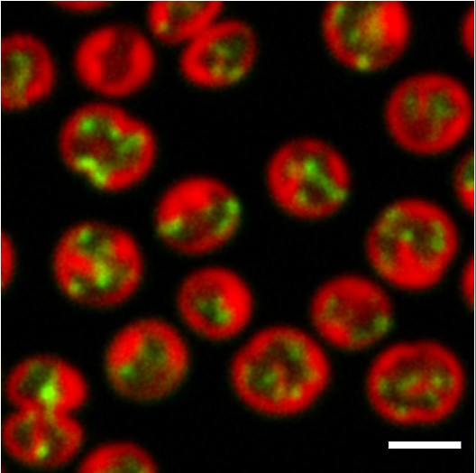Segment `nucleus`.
<instances>
[{
	"mask_svg": "<svg viewBox=\"0 0 476 473\" xmlns=\"http://www.w3.org/2000/svg\"><path fill=\"white\" fill-rule=\"evenodd\" d=\"M49 264L55 285L69 301L107 310L125 303L138 292L147 258L141 239L129 227L85 218L60 231Z\"/></svg>",
	"mask_w": 476,
	"mask_h": 473,
	"instance_id": "obj_1",
	"label": "nucleus"
},
{
	"mask_svg": "<svg viewBox=\"0 0 476 473\" xmlns=\"http://www.w3.org/2000/svg\"><path fill=\"white\" fill-rule=\"evenodd\" d=\"M329 378L330 364L320 345L306 331L283 324L254 332L231 365V381L239 398L272 416L306 410Z\"/></svg>",
	"mask_w": 476,
	"mask_h": 473,
	"instance_id": "obj_2",
	"label": "nucleus"
},
{
	"mask_svg": "<svg viewBox=\"0 0 476 473\" xmlns=\"http://www.w3.org/2000/svg\"><path fill=\"white\" fill-rule=\"evenodd\" d=\"M57 151L73 174L101 192L115 194L148 178L158 160L159 144L144 121L114 104L91 102L63 122Z\"/></svg>",
	"mask_w": 476,
	"mask_h": 473,
	"instance_id": "obj_3",
	"label": "nucleus"
},
{
	"mask_svg": "<svg viewBox=\"0 0 476 473\" xmlns=\"http://www.w3.org/2000/svg\"><path fill=\"white\" fill-rule=\"evenodd\" d=\"M459 230L439 205L420 198L389 204L367 231L364 251L376 274L407 291L435 286L455 259Z\"/></svg>",
	"mask_w": 476,
	"mask_h": 473,
	"instance_id": "obj_4",
	"label": "nucleus"
},
{
	"mask_svg": "<svg viewBox=\"0 0 476 473\" xmlns=\"http://www.w3.org/2000/svg\"><path fill=\"white\" fill-rule=\"evenodd\" d=\"M464 373L458 358L443 345L413 341L392 345L371 364L368 399L384 419L401 425L440 422L459 403Z\"/></svg>",
	"mask_w": 476,
	"mask_h": 473,
	"instance_id": "obj_5",
	"label": "nucleus"
},
{
	"mask_svg": "<svg viewBox=\"0 0 476 473\" xmlns=\"http://www.w3.org/2000/svg\"><path fill=\"white\" fill-rule=\"evenodd\" d=\"M244 221L243 202L224 180L195 173L170 182L158 196L151 227L168 252L186 258H206L232 245Z\"/></svg>",
	"mask_w": 476,
	"mask_h": 473,
	"instance_id": "obj_6",
	"label": "nucleus"
},
{
	"mask_svg": "<svg viewBox=\"0 0 476 473\" xmlns=\"http://www.w3.org/2000/svg\"><path fill=\"white\" fill-rule=\"evenodd\" d=\"M384 121L401 149L422 156L453 149L473 123V100L453 77L424 72L400 81L384 107Z\"/></svg>",
	"mask_w": 476,
	"mask_h": 473,
	"instance_id": "obj_7",
	"label": "nucleus"
},
{
	"mask_svg": "<svg viewBox=\"0 0 476 473\" xmlns=\"http://www.w3.org/2000/svg\"><path fill=\"white\" fill-rule=\"evenodd\" d=\"M269 197L285 215L300 221H321L346 203L352 185L349 165L331 144L303 136L280 144L264 170Z\"/></svg>",
	"mask_w": 476,
	"mask_h": 473,
	"instance_id": "obj_8",
	"label": "nucleus"
},
{
	"mask_svg": "<svg viewBox=\"0 0 476 473\" xmlns=\"http://www.w3.org/2000/svg\"><path fill=\"white\" fill-rule=\"evenodd\" d=\"M189 365L187 342L169 321L141 317L118 329L105 355V370L112 388L138 402L159 400L183 381Z\"/></svg>",
	"mask_w": 476,
	"mask_h": 473,
	"instance_id": "obj_9",
	"label": "nucleus"
},
{
	"mask_svg": "<svg viewBox=\"0 0 476 473\" xmlns=\"http://www.w3.org/2000/svg\"><path fill=\"white\" fill-rule=\"evenodd\" d=\"M321 31L331 55L357 71L385 69L404 53L411 35L406 5L397 0H335L322 14Z\"/></svg>",
	"mask_w": 476,
	"mask_h": 473,
	"instance_id": "obj_10",
	"label": "nucleus"
},
{
	"mask_svg": "<svg viewBox=\"0 0 476 473\" xmlns=\"http://www.w3.org/2000/svg\"><path fill=\"white\" fill-rule=\"evenodd\" d=\"M316 332L343 350H361L380 341L389 330L393 307L387 292L364 276L341 274L324 282L309 303Z\"/></svg>",
	"mask_w": 476,
	"mask_h": 473,
	"instance_id": "obj_11",
	"label": "nucleus"
},
{
	"mask_svg": "<svg viewBox=\"0 0 476 473\" xmlns=\"http://www.w3.org/2000/svg\"><path fill=\"white\" fill-rule=\"evenodd\" d=\"M175 307L179 320L191 332L207 340L225 341L249 327L255 299L240 273L210 262L183 276L176 290Z\"/></svg>",
	"mask_w": 476,
	"mask_h": 473,
	"instance_id": "obj_12",
	"label": "nucleus"
},
{
	"mask_svg": "<svg viewBox=\"0 0 476 473\" xmlns=\"http://www.w3.org/2000/svg\"><path fill=\"white\" fill-rule=\"evenodd\" d=\"M73 68L80 83L108 98L141 90L156 68L154 48L140 29L125 23L94 28L78 43Z\"/></svg>",
	"mask_w": 476,
	"mask_h": 473,
	"instance_id": "obj_13",
	"label": "nucleus"
},
{
	"mask_svg": "<svg viewBox=\"0 0 476 473\" xmlns=\"http://www.w3.org/2000/svg\"><path fill=\"white\" fill-rule=\"evenodd\" d=\"M257 54V35L249 23L234 18L218 19L183 46L178 66L189 83L224 88L248 75Z\"/></svg>",
	"mask_w": 476,
	"mask_h": 473,
	"instance_id": "obj_14",
	"label": "nucleus"
},
{
	"mask_svg": "<svg viewBox=\"0 0 476 473\" xmlns=\"http://www.w3.org/2000/svg\"><path fill=\"white\" fill-rule=\"evenodd\" d=\"M1 437L5 450L16 461L54 468L74 459L85 432L72 413L15 409L3 423Z\"/></svg>",
	"mask_w": 476,
	"mask_h": 473,
	"instance_id": "obj_15",
	"label": "nucleus"
},
{
	"mask_svg": "<svg viewBox=\"0 0 476 473\" xmlns=\"http://www.w3.org/2000/svg\"><path fill=\"white\" fill-rule=\"evenodd\" d=\"M5 394L15 409L72 413L86 403L88 386L70 363L55 356L36 355L10 371Z\"/></svg>",
	"mask_w": 476,
	"mask_h": 473,
	"instance_id": "obj_16",
	"label": "nucleus"
},
{
	"mask_svg": "<svg viewBox=\"0 0 476 473\" xmlns=\"http://www.w3.org/2000/svg\"><path fill=\"white\" fill-rule=\"evenodd\" d=\"M56 66L47 45L21 32L5 35L0 46V101L8 112L27 109L53 90Z\"/></svg>",
	"mask_w": 476,
	"mask_h": 473,
	"instance_id": "obj_17",
	"label": "nucleus"
},
{
	"mask_svg": "<svg viewBox=\"0 0 476 473\" xmlns=\"http://www.w3.org/2000/svg\"><path fill=\"white\" fill-rule=\"evenodd\" d=\"M224 8L216 0H156L147 6L146 22L157 41L184 46L217 21Z\"/></svg>",
	"mask_w": 476,
	"mask_h": 473,
	"instance_id": "obj_18",
	"label": "nucleus"
},
{
	"mask_svg": "<svg viewBox=\"0 0 476 473\" xmlns=\"http://www.w3.org/2000/svg\"><path fill=\"white\" fill-rule=\"evenodd\" d=\"M157 465L142 447L128 441H112L90 450L80 461L83 473H152Z\"/></svg>",
	"mask_w": 476,
	"mask_h": 473,
	"instance_id": "obj_19",
	"label": "nucleus"
},
{
	"mask_svg": "<svg viewBox=\"0 0 476 473\" xmlns=\"http://www.w3.org/2000/svg\"><path fill=\"white\" fill-rule=\"evenodd\" d=\"M453 187L456 199L468 213L474 209V159L471 152L457 162L453 173Z\"/></svg>",
	"mask_w": 476,
	"mask_h": 473,
	"instance_id": "obj_20",
	"label": "nucleus"
},
{
	"mask_svg": "<svg viewBox=\"0 0 476 473\" xmlns=\"http://www.w3.org/2000/svg\"><path fill=\"white\" fill-rule=\"evenodd\" d=\"M0 250L1 283L4 288H8L15 278L19 264L18 245L8 231L2 234Z\"/></svg>",
	"mask_w": 476,
	"mask_h": 473,
	"instance_id": "obj_21",
	"label": "nucleus"
},
{
	"mask_svg": "<svg viewBox=\"0 0 476 473\" xmlns=\"http://www.w3.org/2000/svg\"><path fill=\"white\" fill-rule=\"evenodd\" d=\"M461 42L468 54L472 55L474 51V13L473 8L465 13L460 28Z\"/></svg>",
	"mask_w": 476,
	"mask_h": 473,
	"instance_id": "obj_22",
	"label": "nucleus"
},
{
	"mask_svg": "<svg viewBox=\"0 0 476 473\" xmlns=\"http://www.w3.org/2000/svg\"><path fill=\"white\" fill-rule=\"evenodd\" d=\"M107 1L96 0H63L58 1V5L62 9L76 13L96 12L108 5Z\"/></svg>",
	"mask_w": 476,
	"mask_h": 473,
	"instance_id": "obj_23",
	"label": "nucleus"
},
{
	"mask_svg": "<svg viewBox=\"0 0 476 473\" xmlns=\"http://www.w3.org/2000/svg\"><path fill=\"white\" fill-rule=\"evenodd\" d=\"M461 292L467 301H473L474 266L472 261L467 262L462 269L460 281Z\"/></svg>",
	"mask_w": 476,
	"mask_h": 473,
	"instance_id": "obj_24",
	"label": "nucleus"
}]
</instances>
